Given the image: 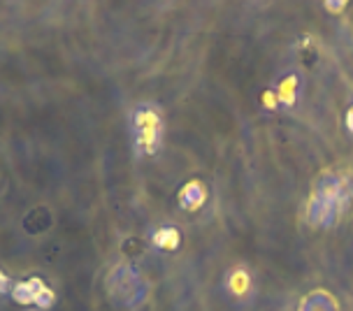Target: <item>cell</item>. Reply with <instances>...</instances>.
Returning a JSON list of instances; mask_svg holds the SVG:
<instances>
[{
  "label": "cell",
  "instance_id": "1",
  "mask_svg": "<svg viewBox=\"0 0 353 311\" xmlns=\"http://www.w3.org/2000/svg\"><path fill=\"white\" fill-rule=\"evenodd\" d=\"M353 198V183L346 177L323 174L307 202V219L312 225L327 228L339 219Z\"/></svg>",
  "mask_w": 353,
  "mask_h": 311
},
{
  "label": "cell",
  "instance_id": "8",
  "mask_svg": "<svg viewBox=\"0 0 353 311\" xmlns=\"http://www.w3.org/2000/svg\"><path fill=\"white\" fill-rule=\"evenodd\" d=\"M295 81H298V77H288L286 81H281L276 100H286V105H291L295 98Z\"/></svg>",
  "mask_w": 353,
  "mask_h": 311
},
{
  "label": "cell",
  "instance_id": "2",
  "mask_svg": "<svg viewBox=\"0 0 353 311\" xmlns=\"http://www.w3.org/2000/svg\"><path fill=\"white\" fill-rule=\"evenodd\" d=\"M132 130H135V147L147 156H154L163 144V119L154 107H137L132 114Z\"/></svg>",
  "mask_w": 353,
  "mask_h": 311
},
{
  "label": "cell",
  "instance_id": "7",
  "mask_svg": "<svg viewBox=\"0 0 353 311\" xmlns=\"http://www.w3.org/2000/svg\"><path fill=\"white\" fill-rule=\"evenodd\" d=\"M228 285H230V290L235 295H244L249 290V285H251V279L247 274V270H235L230 274L228 279Z\"/></svg>",
  "mask_w": 353,
  "mask_h": 311
},
{
  "label": "cell",
  "instance_id": "6",
  "mask_svg": "<svg viewBox=\"0 0 353 311\" xmlns=\"http://www.w3.org/2000/svg\"><path fill=\"white\" fill-rule=\"evenodd\" d=\"M154 244L159 249H168L172 251L179 246V230L176 228H161V230L154 232Z\"/></svg>",
  "mask_w": 353,
  "mask_h": 311
},
{
  "label": "cell",
  "instance_id": "4",
  "mask_svg": "<svg viewBox=\"0 0 353 311\" xmlns=\"http://www.w3.org/2000/svg\"><path fill=\"white\" fill-rule=\"evenodd\" d=\"M107 285H110V293L114 295L117 300H123V302H132L135 300L132 293L142 288L137 272L128 268V265H119V268L112 270L110 277H107Z\"/></svg>",
  "mask_w": 353,
  "mask_h": 311
},
{
  "label": "cell",
  "instance_id": "9",
  "mask_svg": "<svg viewBox=\"0 0 353 311\" xmlns=\"http://www.w3.org/2000/svg\"><path fill=\"white\" fill-rule=\"evenodd\" d=\"M12 285H14V283H12L10 279H8V274H5V272L0 270V295L10 293V290H12Z\"/></svg>",
  "mask_w": 353,
  "mask_h": 311
},
{
  "label": "cell",
  "instance_id": "5",
  "mask_svg": "<svg viewBox=\"0 0 353 311\" xmlns=\"http://www.w3.org/2000/svg\"><path fill=\"white\" fill-rule=\"evenodd\" d=\"M205 200H207V188L203 186V181H198V179L188 181L186 186L179 190V205L181 209H186V212H198V209L205 205Z\"/></svg>",
  "mask_w": 353,
  "mask_h": 311
},
{
  "label": "cell",
  "instance_id": "3",
  "mask_svg": "<svg viewBox=\"0 0 353 311\" xmlns=\"http://www.w3.org/2000/svg\"><path fill=\"white\" fill-rule=\"evenodd\" d=\"M10 297L17 304H21V307L35 304V307H40V309H49L56 300V293L42 281L40 277H30V279H23V281H17L12 285Z\"/></svg>",
  "mask_w": 353,
  "mask_h": 311
},
{
  "label": "cell",
  "instance_id": "10",
  "mask_svg": "<svg viewBox=\"0 0 353 311\" xmlns=\"http://www.w3.org/2000/svg\"><path fill=\"white\" fill-rule=\"evenodd\" d=\"M346 126H349V130L353 132V107H349V112H346Z\"/></svg>",
  "mask_w": 353,
  "mask_h": 311
}]
</instances>
